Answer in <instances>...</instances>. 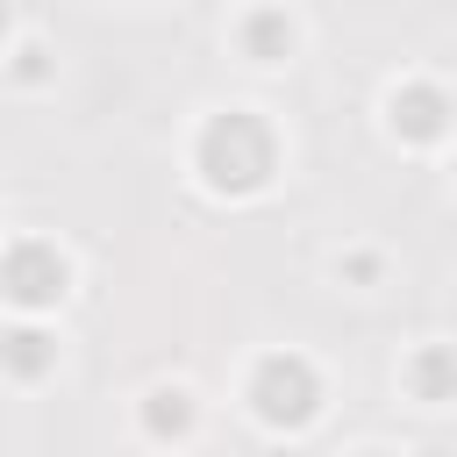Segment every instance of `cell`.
Here are the masks:
<instances>
[{"label":"cell","mask_w":457,"mask_h":457,"mask_svg":"<svg viewBox=\"0 0 457 457\" xmlns=\"http://www.w3.org/2000/svg\"><path fill=\"white\" fill-rule=\"evenodd\" d=\"M271 157H278V143H271V129L257 121V107H221V114L200 129V179H207V186L221 179V164H236V171H228V193H257V186L271 179Z\"/></svg>","instance_id":"cell-1"},{"label":"cell","mask_w":457,"mask_h":457,"mask_svg":"<svg viewBox=\"0 0 457 457\" xmlns=\"http://www.w3.org/2000/svg\"><path fill=\"white\" fill-rule=\"evenodd\" d=\"M250 407H257V421H271V428H300V421L321 407L314 364H307V357H264L257 378H250Z\"/></svg>","instance_id":"cell-2"},{"label":"cell","mask_w":457,"mask_h":457,"mask_svg":"<svg viewBox=\"0 0 457 457\" xmlns=\"http://www.w3.org/2000/svg\"><path fill=\"white\" fill-rule=\"evenodd\" d=\"M64 286H71V264L50 250V243H14L7 250V264H0V293L14 300V307H50V300H64Z\"/></svg>","instance_id":"cell-3"},{"label":"cell","mask_w":457,"mask_h":457,"mask_svg":"<svg viewBox=\"0 0 457 457\" xmlns=\"http://www.w3.org/2000/svg\"><path fill=\"white\" fill-rule=\"evenodd\" d=\"M386 121H393L400 136H414V143H436V136L457 129V107H450L443 86H393V93H386Z\"/></svg>","instance_id":"cell-4"},{"label":"cell","mask_w":457,"mask_h":457,"mask_svg":"<svg viewBox=\"0 0 457 457\" xmlns=\"http://www.w3.org/2000/svg\"><path fill=\"white\" fill-rule=\"evenodd\" d=\"M243 43H250V57L257 64H278V57H293V43H300V21L293 14H243Z\"/></svg>","instance_id":"cell-5"},{"label":"cell","mask_w":457,"mask_h":457,"mask_svg":"<svg viewBox=\"0 0 457 457\" xmlns=\"http://www.w3.org/2000/svg\"><path fill=\"white\" fill-rule=\"evenodd\" d=\"M0 357H14V371H43L57 350H50L43 328H7V336H0Z\"/></svg>","instance_id":"cell-6"},{"label":"cell","mask_w":457,"mask_h":457,"mask_svg":"<svg viewBox=\"0 0 457 457\" xmlns=\"http://www.w3.org/2000/svg\"><path fill=\"white\" fill-rule=\"evenodd\" d=\"M14 57H21V64H14V71H21V79H43V57H50V50H43V43H21V50H14Z\"/></svg>","instance_id":"cell-7"},{"label":"cell","mask_w":457,"mask_h":457,"mask_svg":"<svg viewBox=\"0 0 457 457\" xmlns=\"http://www.w3.org/2000/svg\"><path fill=\"white\" fill-rule=\"evenodd\" d=\"M364 457H386V450H364Z\"/></svg>","instance_id":"cell-8"}]
</instances>
